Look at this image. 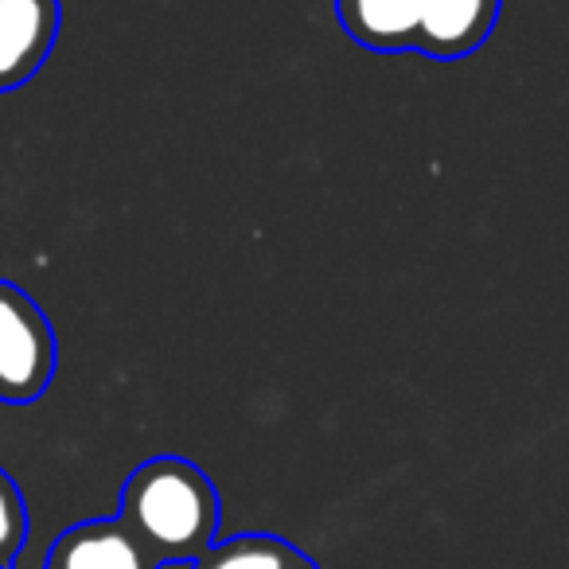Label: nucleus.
<instances>
[{
  "mask_svg": "<svg viewBox=\"0 0 569 569\" xmlns=\"http://www.w3.org/2000/svg\"><path fill=\"white\" fill-rule=\"evenodd\" d=\"M343 32L371 51H413L421 0H336Z\"/></svg>",
  "mask_w": 569,
  "mask_h": 569,
  "instance_id": "423d86ee",
  "label": "nucleus"
},
{
  "mask_svg": "<svg viewBox=\"0 0 569 569\" xmlns=\"http://www.w3.org/2000/svg\"><path fill=\"white\" fill-rule=\"evenodd\" d=\"M496 20L499 0H421L413 51L437 59V63H457L476 48H483Z\"/></svg>",
  "mask_w": 569,
  "mask_h": 569,
  "instance_id": "20e7f679",
  "label": "nucleus"
},
{
  "mask_svg": "<svg viewBox=\"0 0 569 569\" xmlns=\"http://www.w3.org/2000/svg\"><path fill=\"white\" fill-rule=\"evenodd\" d=\"M56 375V332L32 297L0 281V402L28 406L43 398Z\"/></svg>",
  "mask_w": 569,
  "mask_h": 569,
  "instance_id": "f03ea898",
  "label": "nucleus"
},
{
  "mask_svg": "<svg viewBox=\"0 0 569 569\" xmlns=\"http://www.w3.org/2000/svg\"><path fill=\"white\" fill-rule=\"evenodd\" d=\"M191 569H320L305 550L277 535H234L214 542Z\"/></svg>",
  "mask_w": 569,
  "mask_h": 569,
  "instance_id": "0eeeda50",
  "label": "nucleus"
},
{
  "mask_svg": "<svg viewBox=\"0 0 569 569\" xmlns=\"http://www.w3.org/2000/svg\"><path fill=\"white\" fill-rule=\"evenodd\" d=\"M48 569H164L121 519H90L63 530L48 553Z\"/></svg>",
  "mask_w": 569,
  "mask_h": 569,
  "instance_id": "39448f33",
  "label": "nucleus"
},
{
  "mask_svg": "<svg viewBox=\"0 0 569 569\" xmlns=\"http://www.w3.org/2000/svg\"><path fill=\"white\" fill-rule=\"evenodd\" d=\"M59 0H0V94L24 87L59 40Z\"/></svg>",
  "mask_w": 569,
  "mask_h": 569,
  "instance_id": "7ed1b4c3",
  "label": "nucleus"
},
{
  "mask_svg": "<svg viewBox=\"0 0 569 569\" xmlns=\"http://www.w3.org/2000/svg\"><path fill=\"white\" fill-rule=\"evenodd\" d=\"M118 519L141 538L160 566H191L214 546L219 491L191 460L152 457L121 488Z\"/></svg>",
  "mask_w": 569,
  "mask_h": 569,
  "instance_id": "f257e3e1",
  "label": "nucleus"
},
{
  "mask_svg": "<svg viewBox=\"0 0 569 569\" xmlns=\"http://www.w3.org/2000/svg\"><path fill=\"white\" fill-rule=\"evenodd\" d=\"M28 542V507L17 480L0 468V569H12Z\"/></svg>",
  "mask_w": 569,
  "mask_h": 569,
  "instance_id": "6e6552de",
  "label": "nucleus"
}]
</instances>
